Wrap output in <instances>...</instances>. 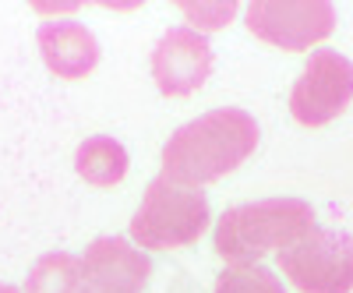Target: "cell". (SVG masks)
<instances>
[{
    "label": "cell",
    "instance_id": "1",
    "mask_svg": "<svg viewBox=\"0 0 353 293\" xmlns=\"http://www.w3.org/2000/svg\"><path fill=\"white\" fill-rule=\"evenodd\" d=\"M258 149V121L248 110L223 106L176 128L163 149V177L184 188L212 184Z\"/></svg>",
    "mask_w": 353,
    "mask_h": 293
},
{
    "label": "cell",
    "instance_id": "2",
    "mask_svg": "<svg viewBox=\"0 0 353 293\" xmlns=\"http://www.w3.org/2000/svg\"><path fill=\"white\" fill-rule=\"evenodd\" d=\"M314 230V209L301 198H265L226 209L216 223V254L226 265H258L269 251H286Z\"/></svg>",
    "mask_w": 353,
    "mask_h": 293
},
{
    "label": "cell",
    "instance_id": "3",
    "mask_svg": "<svg viewBox=\"0 0 353 293\" xmlns=\"http://www.w3.org/2000/svg\"><path fill=\"white\" fill-rule=\"evenodd\" d=\"M209 226V198L198 188L156 177L131 219V237L145 251H173L194 244Z\"/></svg>",
    "mask_w": 353,
    "mask_h": 293
},
{
    "label": "cell",
    "instance_id": "4",
    "mask_svg": "<svg viewBox=\"0 0 353 293\" xmlns=\"http://www.w3.org/2000/svg\"><path fill=\"white\" fill-rule=\"evenodd\" d=\"M279 269L301 293H350L353 237L343 230L314 226L293 247L279 251Z\"/></svg>",
    "mask_w": 353,
    "mask_h": 293
},
{
    "label": "cell",
    "instance_id": "5",
    "mask_svg": "<svg viewBox=\"0 0 353 293\" xmlns=\"http://www.w3.org/2000/svg\"><path fill=\"white\" fill-rule=\"evenodd\" d=\"M353 99V64L336 50H314L301 78L293 81L290 113L304 128H321L336 121Z\"/></svg>",
    "mask_w": 353,
    "mask_h": 293
},
{
    "label": "cell",
    "instance_id": "6",
    "mask_svg": "<svg viewBox=\"0 0 353 293\" xmlns=\"http://www.w3.org/2000/svg\"><path fill=\"white\" fill-rule=\"evenodd\" d=\"M248 28L269 46L301 53L336 28L329 0H254L248 4Z\"/></svg>",
    "mask_w": 353,
    "mask_h": 293
},
{
    "label": "cell",
    "instance_id": "7",
    "mask_svg": "<svg viewBox=\"0 0 353 293\" xmlns=\"http://www.w3.org/2000/svg\"><path fill=\"white\" fill-rule=\"evenodd\" d=\"M212 74V46L194 28H170L152 50V78L163 96H191Z\"/></svg>",
    "mask_w": 353,
    "mask_h": 293
},
{
    "label": "cell",
    "instance_id": "8",
    "mask_svg": "<svg viewBox=\"0 0 353 293\" xmlns=\"http://www.w3.org/2000/svg\"><path fill=\"white\" fill-rule=\"evenodd\" d=\"M152 276V258L121 237H99L81 254V283L99 293H141Z\"/></svg>",
    "mask_w": 353,
    "mask_h": 293
},
{
    "label": "cell",
    "instance_id": "9",
    "mask_svg": "<svg viewBox=\"0 0 353 293\" xmlns=\"http://www.w3.org/2000/svg\"><path fill=\"white\" fill-rule=\"evenodd\" d=\"M39 53L43 64L64 81H78L85 74H92L99 64V43L78 21H46L39 25Z\"/></svg>",
    "mask_w": 353,
    "mask_h": 293
},
{
    "label": "cell",
    "instance_id": "10",
    "mask_svg": "<svg viewBox=\"0 0 353 293\" xmlns=\"http://www.w3.org/2000/svg\"><path fill=\"white\" fill-rule=\"evenodd\" d=\"M128 149L117 138H106V134H92L78 145L74 152V170L85 184L92 188H113L128 177Z\"/></svg>",
    "mask_w": 353,
    "mask_h": 293
},
{
    "label": "cell",
    "instance_id": "11",
    "mask_svg": "<svg viewBox=\"0 0 353 293\" xmlns=\"http://www.w3.org/2000/svg\"><path fill=\"white\" fill-rule=\"evenodd\" d=\"M81 290V261L68 251L43 254L25 279V293H78Z\"/></svg>",
    "mask_w": 353,
    "mask_h": 293
},
{
    "label": "cell",
    "instance_id": "12",
    "mask_svg": "<svg viewBox=\"0 0 353 293\" xmlns=\"http://www.w3.org/2000/svg\"><path fill=\"white\" fill-rule=\"evenodd\" d=\"M212 293H286L272 269L265 265H233L216 279Z\"/></svg>",
    "mask_w": 353,
    "mask_h": 293
},
{
    "label": "cell",
    "instance_id": "13",
    "mask_svg": "<svg viewBox=\"0 0 353 293\" xmlns=\"http://www.w3.org/2000/svg\"><path fill=\"white\" fill-rule=\"evenodd\" d=\"M176 8H181V14H188V21L194 28H201V32L226 28L230 18L237 14V4H233V0H223V4H216V0H198V4H176Z\"/></svg>",
    "mask_w": 353,
    "mask_h": 293
},
{
    "label": "cell",
    "instance_id": "14",
    "mask_svg": "<svg viewBox=\"0 0 353 293\" xmlns=\"http://www.w3.org/2000/svg\"><path fill=\"white\" fill-rule=\"evenodd\" d=\"M0 293H21L18 286H11V283H0Z\"/></svg>",
    "mask_w": 353,
    "mask_h": 293
},
{
    "label": "cell",
    "instance_id": "15",
    "mask_svg": "<svg viewBox=\"0 0 353 293\" xmlns=\"http://www.w3.org/2000/svg\"><path fill=\"white\" fill-rule=\"evenodd\" d=\"M78 293H99V290H92V286H85V283H81V290H78Z\"/></svg>",
    "mask_w": 353,
    "mask_h": 293
}]
</instances>
